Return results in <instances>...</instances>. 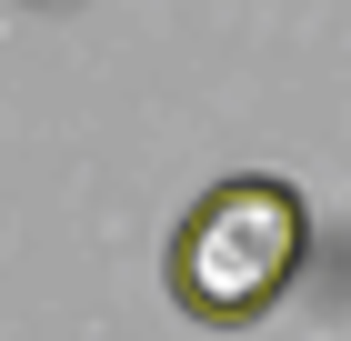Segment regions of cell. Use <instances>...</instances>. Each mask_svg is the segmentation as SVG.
I'll return each instance as SVG.
<instances>
[{
    "label": "cell",
    "mask_w": 351,
    "mask_h": 341,
    "mask_svg": "<svg viewBox=\"0 0 351 341\" xmlns=\"http://www.w3.org/2000/svg\"><path fill=\"white\" fill-rule=\"evenodd\" d=\"M301 261H311V201H301V181H281V171H231V181H211L181 221H171L161 281H171V301H181V321H201V331H251V321L301 281Z\"/></svg>",
    "instance_id": "1"
}]
</instances>
